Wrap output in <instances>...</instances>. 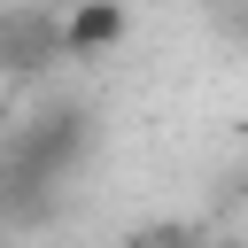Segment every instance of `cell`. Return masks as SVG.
Segmentation results:
<instances>
[{"label": "cell", "mask_w": 248, "mask_h": 248, "mask_svg": "<svg viewBox=\"0 0 248 248\" xmlns=\"http://www.w3.org/2000/svg\"><path fill=\"white\" fill-rule=\"evenodd\" d=\"M124 31H132L124 0H70V16L54 23V46H62L70 62H101V54L124 46Z\"/></svg>", "instance_id": "obj_1"}]
</instances>
